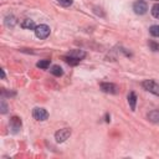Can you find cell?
Segmentation results:
<instances>
[{
	"mask_svg": "<svg viewBox=\"0 0 159 159\" xmlns=\"http://www.w3.org/2000/svg\"><path fill=\"white\" fill-rule=\"evenodd\" d=\"M50 71H51V73H52L53 76H56V77H60V76L63 75V70H62V67H60L58 65H53Z\"/></svg>",
	"mask_w": 159,
	"mask_h": 159,
	"instance_id": "cell-11",
	"label": "cell"
},
{
	"mask_svg": "<svg viewBox=\"0 0 159 159\" xmlns=\"http://www.w3.org/2000/svg\"><path fill=\"white\" fill-rule=\"evenodd\" d=\"M152 15L155 19H159V4L153 5V7H152Z\"/></svg>",
	"mask_w": 159,
	"mask_h": 159,
	"instance_id": "cell-16",
	"label": "cell"
},
{
	"mask_svg": "<svg viewBox=\"0 0 159 159\" xmlns=\"http://www.w3.org/2000/svg\"><path fill=\"white\" fill-rule=\"evenodd\" d=\"M32 117L36 119V120H46L48 118V113L45 108H40V107H36L34 108L32 111Z\"/></svg>",
	"mask_w": 159,
	"mask_h": 159,
	"instance_id": "cell-4",
	"label": "cell"
},
{
	"mask_svg": "<svg viewBox=\"0 0 159 159\" xmlns=\"http://www.w3.org/2000/svg\"><path fill=\"white\" fill-rule=\"evenodd\" d=\"M1 77L5 78V72H4V70H1Z\"/></svg>",
	"mask_w": 159,
	"mask_h": 159,
	"instance_id": "cell-20",
	"label": "cell"
},
{
	"mask_svg": "<svg viewBox=\"0 0 159 159\" xmlns=\"http://www.w3.org/2000/svg\"><path fill=\"white\" fill-rule=\"evenodd\" d=\"M68 56H71V57H75V58H77V60H82V58H84V56H86V52L84 51H82V50H71L70 52H68Z\"/></svg>",
	"mask_w": 159,
	"mask_h": 159,
	"instance_id": "cell-8",
	"label": "cell"
},
{
	"mask_svg": "<svg viewBox=\"0 0 159 159\" xmlns=\"http://www.w3.org/2000/svg\"><path fill=\"white\" fill-rule=\"evenodd\" d=\"M1 113H6V104L4 101H1Z\"/></svg>",
	"mask_w": 159,
	"mask_h": 159,
	"instance_id": "cell-19",
	"label": "cell"
},
{
	"mask_svg": "<svg viewBox=\"0 0 159 159\" xmlns=\"http://www.w3.org/2000/svg\"><path fill=\"white\" fill-rule=\"evenodd\" d=\"M133 10H134V12H135L137 15H144V14L147 12V10H148V5H147L145 1L139 0V1L134 2V5H133Z\"/></svg>",
	"mask_w": 159,
	"mask_h": 159,
	"instance_id": "cell-5",
	"label": "cell"
},
{
	"mask_svg": "<svg viewBox=\"0 0 159 159\" xmlns=\"http://www.w3.org/2000/svg\"><path fill=\"white\" fill-rule=\"evenodd\" d=\"M149 47L152 51H159V43H157L155 41H149Z\"/></svg>",
	"mask_w": 159,
	"mask_h": 159,
	"instance_id": "cell-17",
	"label": "cell"
},
{
	"mask_svg": "<svg viewBox=\"0 0 159 159\" xmlns=\"http://www.w3.org/2000/svg\"><path fill=\"white\" fill-rule=\"evenodd\" d=\"M63 60L68 63V65H71V66H76V65H78V62H80V60H77V58H75V57H71V56H65L63 57Z\"/></svg>",
	"mask_w": 159,
	"mask_h": 159,
	"instance_id": "cell-13",
	"label": "cell"
},
{
	"mask_svg": "<svg viewBox=\"0 0 159 159\" xmlns=\"http://www.w3.org/2000/svg\"><path fill=\"white\" fill-rule=\"evenodd\" d=\"M148 118H149L150 122H153V123H158V122H159V109H154V111L149 112Z\"/></svg>",
	"mask_w": 159,
	"mask_h": 159,
	"instance_id": "cell-10",
	"label": "cell"
},
{
	"mask_svg": "<svg viewBox=\"0 0 159 159\" xmlns=\"http://www.w3.org/2000/svg\"><path fill=\"white\" fill-rule=\"evenodd\" d=\"M128 103H129L130 109L134 111V109H135V104H137V96H135L134 92H130V93L128 94Z\"/></svg>",
	"mask_w": 159,
	"mask_h": 159,
	"instance_id": "cell-9",
	"label": "cell"
},
{
	"mask_svg": "<svg viewBox=\"0 0 159 159\" xmlns=\"http://www.w3.org/2000/svg\"><path fill=\"white\" fill-rule=\"evenodd\" d=\"M50 32H51L50 27L47 25H45V24H41V25H39V26L35 27V35H36L37 39H41V40L42 39H46L50 35Z\"/></svg>",
	"mask_w": 159,
	"mask_h": 159,
	"instance_id": "cell-2",
	"label": "cell"
},
{
	"mask_svg": "<svg viewBox=\"0 0 159 159\" xmlns=\"http://www.w3.org/2000/svg\"><path fill=\"white\" fill-rule=\"evenodd\" d=\"M21 26H22L24 29H35V27H36V26H35V24H34V21H32V20H30V19L24 20V21H22V24H21Z\"/></svg>",
	"mask_w": 159,
	"mask_h": 159,
	"instance_id": "cell-12",
	"label": "cell"
},
{
	"mask_svg": "<svg viewBox=\"0 0 159 159\" xmlns=\"http://www.w3.org/2000/svg\"><path fill=\"white\" fill-rule=\"evenodd\" d=\"M143 87L148 92H150V93H153L155 96H159V84L155 81H153V80H145L143 82Z\"/></svg>",
	"mask_w": 159,
	"mask_h": 159,
	"instance_id": "cell-1",
	"label": "cell"
},
{
	"mask_svg": "<svg viewBox=\"0 0 159 159\" xmlns=\"http://www.w3.org/2000/svg\"><path fill=\"white\" fill-rule=\"evenodd\" d=\"M10 128H11V130L14 133H17L19 129L21 128V119L17 118V117H12L10 119Z\"/></svg>",
	"mask_w": 159,
	"mask_h": 159,
	"instance_id": "cell-7",
	"label": "cell"
},
{
	"mask_svg": "<svg viewBox=\"0 0 159 159\" xmlns=\"http://www.w3.org/2000/svg\"><path fill=\"white\" fill-rule=\"evenodd\" d=\"M70 135H71V129L70 128H62V129H60L55 133L56 142H58V143H63L66 139H68Z\"/></svg>",
	"mask_w": 159,
	"mask_h": 159,
	"instance_id": "cell-3",
	"label": "cell"
},
{
	"mask_svg": "<svg viewBox=\"0 0 159 159\" xmlns=\"http://www.w3.org/2000/svg\"><path fill=\"white\" fill-rule=\"evenodd\" d=\"M149 32H150L152 36H154V37H159V25H153V26H150Z\"/></svg>",
	"mask_w": 159,
	"mask_h": 159,
	"instance_id": "cell-15",
	"label": "cell"
},
{
	"mask_svg": "<svg viewBox=\"0 0 159 159\" xmlns=\"http://www.w3.org/2000/svg\"><path fill=\"white\" fill-rule=\"evenodd\" d=\"M101 89L103 91V92H106V93H112V94H114V93H117L118 92V87L116 86V84H113V83H101Z\"/></svg>",
	"mask_w": 159,
	"mask_h": 159,
	"instance_id": "cell-6",
	"label": "cell"
},
{
	"mask_svg": "<svg viewBox=\"0 0 159 159\" xmlns=\"http://www.w3.org/2000/svg\"><path fill=\"white\" fill-rule=\"evenodd\" d=\"M57 2L62 6H70L72 4V0H57Z\"/></svg>",
	"mask_w": 159,
	"mask_h": 159,
	"instance_id": "cell-18",
	"label": "cell"
},
{
	"mask_svg": "<svg viewBox=\"0 0 159 159\" xmlns=\"http://www.w3.org/2000/svg\"><path fill=\"white\" fill-rule=\"evenodd\" d=\"M36 66H37L39 68L46 70V68H48V67H50V60H40V61L36 63Z\"/></svg>",
	"mask_w": 159,
	"mask_h": 159,
	"instance_id": "cell-14",
	"label": "cell"
}]
</instances>
